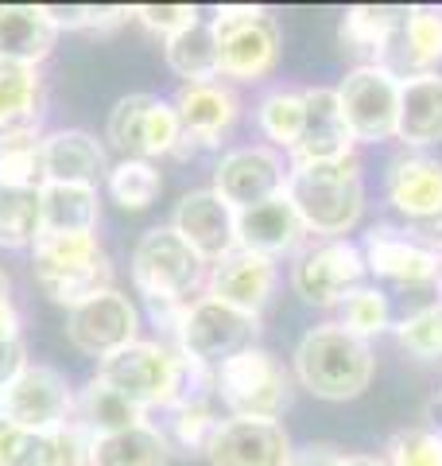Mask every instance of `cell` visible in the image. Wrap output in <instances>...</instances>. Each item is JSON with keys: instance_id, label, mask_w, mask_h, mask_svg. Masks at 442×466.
Wrapping results in <instances>:
<instances>
[{"instance_id": "obj_1", "label": "cell", "mask_w": 442, "mask_h": 466, "mask_svg": "<svg viewBox=\"0 0 442 466\" xmlns=\"http://www.w3.org/2000/svg\"><path fill=\"white\" fill-rule=\"evenodd\" d=\"M295 214L311 233L337 241L365 214V175L357 156L326 159V164H291L287 191Z\"/></svg>"}, {"instance_id": "obj_2", "label": "cell", "mask_w": 442, "mask_h": 466, "mask_svg": "<svg viewBox=\"0 0 442 466\" xmlns=\"http://www.w3.org/2000/svg\"><path fill=\"white\" fill-rule=\"evenodd\" d=\"M373 346L342 323H318L295 346V381L318 400H357L373 385Z\"/></svg>"}, {"instance_id": "obj_3", "label": "cell", "mask_w": 442, "mask_h": 466, "mask_svg": "<svg viewBox=\"0 0 442 466\" xmlns=\"http://www.w3.org/2000/svg\"><path fill=\"white\" fill-rule=\"evenodd\" d=\"M132 284L152 303L156 319L175 330V319L186 308V296L206 284V260L171 226H152L132 249Z\"/></svg>"}, {"instance_id": "obj_4", "label": "cell", "mask_w": 442, "mask_h": 466, "mask_svg": "<svg viewBox=\"0 0 442 466\" xmlns=\"http://www.w3.org/2000/svg\"><path fill=\"white\" fill-rule=\"evenodd\" d=\"M32 272L39 291L58 308H78L113 288V265L97 233H39Z\"/></svg>"}, {"instance_id": "obj_5", "label": "cell", "mask_w": 442, "mask_h": 466, "mask_svg": "<svg viewBox=\"0 0 442 466\" xmlns=\"http://www.w3.org/2000/svg\"><path fill=\"white\" fill-rule=\"evenodd\" d=\"M97 377L116 389L140 412L152 408H175L186 392V358L167 342H128L125 350L97 361Z\"/></svg>"}, {"instance_id": "obj_6", "label": "cell", "mask_w": 442, "mask_h": 466, "mask_svg": "<svg viewBox=\"0 0 442 466\" xmlns=\"http://www.w3.org/2000/svg\"><path fill=\"white\" fill-rule=\"evenodd\" d=\"M217 43V78L256 82L272 75L279 63V24L268 8L256 5H221L210 20Z\"/></svg>"}, {"instance_id": "obj_7", "label": "cell", "mask_w": 442, "mask_h": 466, "mask_svg": "<svg viewBox=\"0 0 442 466\" xmlns=\"http://www.w3.org/2000/svg\"><path fill=\"white\" fill-rule=\"evenodd\" d=\"M214 392L241 420H279L291 404V373L264 346H248L214 370Z\"/></svg>"}, {"instance_id": "obj_8", "label": "cell", "mask_w": 442, "mask_h": 466, "mask_svg": "<svg viewBox=\"0 0 442 466\" xmlns=\"http://www.w3.org/2000/svg\"><path fill=\"white\" fill-rule=\"evenodd\" d=\"M388 207L400 214L407 238L431 253H442V159L400 156L385 179Z\"/></svg>"}, {"instance_id": "obj_9", "label": "cell", "mask_w": 442, "mask_h": 466, "mask_svg": "<svg viewBox=\"0 0 442 466\" xmlns=\"http://www.w3.org/2000/svg\"><path fill=\"white\" fill-rule=\"evenodd\" d=\"M256 330H260L256 315H245L237 308H229V303L202 296L195 303H186L179 319H175V346H179L183 358L217 370L226 358L253 346Z\"/></svg>"}, {"instance_id": "obj_10", "label": "cell", "mask_w": 442, "mask_h": 466, "mask_svg": "<svg viewBox=\"0 0 442 466\" xmlns=\"http://www.w3.org/2000/svg\"><path fill=\"white\" fill-rule=\"evenodd\" d=\"M342 116L353 133V144H380L396 137L400 121V78L380 63H361L337 86Z\"/></svg>"}, {"instance_id": "obj_11", "label": "cell", "mask_w": 442, "mask_h": 466, "mask_svg": "<svg viewBox=\"0 0 442 466\" xmlns=\"http://www.w3.org/2000/svg\"><path fill=\"white\" fill-rule=\"evenodd\" d=\"M74 404L78 397L70 392V381L51 366H27L0 389V420L32 431H58L74 424Z\"/></svg>"}, {"instance_id": "obj_12", "label": "cell", "mask_w": 442, "mask_h": 466, "mask_svg": "<svg viewBox=\"0 0 442 466\" xmlns=\"http://www.w3.org/2000/svg\"><path fill=\"white\" fill-rule=\"evenodd\" d=\"M365 276V253L346 238L318 241L291 265V288L295 296L311 308H337L346 303L353 288H361Z\"/></svg>"}, {"instance_id": "obj_13", "label": "cell", "mask_w": 442, "mask_h": 466, "mask_svg": "<svg viewBox=\"0 0 442 466\" xmlns=\"http://www.w3.org/2000/svg\"><path fill=\"white\" fill-rule=\"evenodd\" d=\"M287 171L291 164L284 159V152L268 148V144H241V148H233L217 159L214 191L233 210H248V207H260V202L284 195Z\"/></svg>"}, {"instance_id": "obj_14", "label": "cell", "mask_w": 442, "mask_h": 466, "mask_svg": "<svg viewBox=\"0 0 442 466\" xmlns=\"http://www.w3.org/2000/svg\"><path fill=\"white\" fill-rule=\"evenodd\" d=\"M140 330V311L128 296H121L116 288L101 291V296L78 303L66 315V339L74 350L90 358H109L116 350H125L128 342H136Z\"/></svg>"}, {"instance_id": "obj_15", "label": "cell", "mask_w": 442, "mask_h": 466, "mask_svg": "<svg viewBox=\"0 0 442 466\" xmlns=\"http://www.w3.org/2000/svg\"><path fill=\"white\" fill-rule=\"evenodd\" d=\"M171 229L195 249L206 265H217L237 249V210L214 187L186 191L171 214Z\"/></svg>"}, {"instance_id": "obj_16", "label": "cell", "mask_w": 442, "mask_h": 466, "mask_svg": "<svg viewBox=\"0 0 442 466\" xmlns=\"http://www.w3.org/2000/svg\"><path fill=\"white\" fill-rule=\"evenodd\" d=\"M295 447L279 420H221L206 462L210 466H291Z\"/></svg>"}, {"instance_id": "obj_17", "label": "cell", "mask_w": 442, "mask_h": 466, "mask_svg": "<svg viewBox=\"0 0 442 466\" xmlns=\"http://www.w3.org/2000/svg\"><path fill=\"white\" fill-rule=\"evenodd\" d=\"M276 284H279V268H276L272 257L233 249L226 260H217V265L210 268V276H206V296L260 319V311L268 308Z\"/></svg>"}, {"instance_id": "obj_18", "label": "cell", "mask_w": 442, "mask_h": 466, "mask_svg": "<svg viewBox=\"0 0 442 466\" xmlns=\"http://www.w3.org/2000/svg\"><path fill=\"white\" fill-rule=\"evenodd\" d=\"M0 466H90V435L78 424L32 431L0 420Z\"/></svg>"}, {"instance_id": "obj_19", "label": "cell", "mask_w": 442, "mask_h": 466, "mask_svg": "<svg viewBox=\"0 0 442 466\" xmlns=\"http://www.w3.org/2000/svg\"><path fill=\"white\" fill-rule=\"evenodd\" d=\"M303 106H306V121L299 144H295V164H326V159L353 156V133L342 116L337 90L311 86V90H303Z\"/></svg>"}, {"instance_id": "obj_20", "label": "cell", "mask_w": 442, "mask_h": 466, "mask_svg": "<svg viewBox=\"0 0 442 466\" xmlns=\"http://www.w3.org/2000/svg\"><path fill=\"white\" fill-rule=\"evenodd\" d=\"M365 268L404 288H427L438 280V253L423 249L392 226H377L365 238Z\"/></svg>"}, {"instance_id": "obj_21", "label": "cell", "mask_w": 442, "mask_h": 466, "mask_svg": "<svg viewBox=\"0 0 442 466\" xmlns=\"http://www.w3.org/2000/svg\"><path fill=\"white\" fill-rule=\"evenodd\" d=\"M175 113H179V125L183 133H190L195 140H202L206 148H217L221 137L237 125L241 116V101L237 94L229 90L226 82H195V86H183L175 94Z\"/></svg>"}, {"instance_id": "obj_22", "label": "cell", "mask_w": 442, "mask_h": 466, "mask_svg": "<svg viewBox=\"0 0 442 466\" xmlns=\"http://www.w3.org/2000/svg\"><path fill=\"white\" fill-rule=\"evenodd\" d=\"M303 218L295 214L291 198L287 195H276L260 207H248V210H237V249H248V253H260V257H284L291 253L295 245L303 241Z\"/></svg>"}, {"instance_id": "obj_23", "label": "cell", "mask_w": 442, "mask_h": 466, "mask_svg": "<svg viewBox=\"0 0 442 466\" xmlns=\"http://www.w3.org/2000/svg\"><path fill=\"white\" fill-rule=\"evenodd\" d=\"M55 43L58 27L47 16V5H0V63L39 70Z\"/></svg>"}, {"instance_id": "obj_24", "label": "cell", "mask_w": 442, "mask_h": 466, "mask_svg": "<svg viewBox=\"0 0 442 466\" xmlns=\"http://www.w3.org/2000/svg\"><path fill=\"white\" fill-rule=\"evenodd\" d=\"M105 171V148L82 128H58L43 137V183L97 187Z\"/></svg>"}, {"instance_id": "obj_25", "label": "cell", "mask_w": 442, "mask_h": 466, "mask_svg": "<svg viewBox=\"0 0 442 466\" xmlns=\"http://www.w3.org/2000/svg\"><path fill=\"white\" fill-rule=\"evenodd\" d=\"M396 137L407 148H431L442 144V75H411L400 78V121Z\"/></svg>"}, {"instance_id": "obj_26", "label": "cell", "mask_w": 442, "mask_h": 466, "mask_svg": "<svg viewBox=\"0 0 442 466\" xmlns=\"http://www.w3.org/2000/svg\"><path fill=\"white\" fill-rule=\"evenodd\" d=\"M438 63H442V12L423 8V5L407 8L400 39H396L385 66L396 78H400V70L407 66V78H411V75H431Z\"/></svg>"}, {"instance_id": "obj_27", "label": "cell", "mask_w": 442, "mask_h": 466, "mask_svg": "<svg viewBox=\"0 0 442 466\" xmlns=\"http://www.w3.org/2000/svg\"><path fill=\"white\" fill-rule=\"evenodd\" d=\"M97 222V187L39 183V233H94Z\"/></svg>"}, {"instance_id": "obj_28", "label": "cell", "mask_w": 442, "mask_h": 466, "mask_svg": "<svg viewBox=\"0 0 442 466\" xmlns=\"http://www.w3.org/2000/svg\"><path fill=\"white\" fill-rule=\"evenodd\" d=\"M404 12L407 8H388V5H353L342 20V43L349 51L368 55V63H388V55L400 39L404 27Z\"/></svg>"}, {"instance_id": "obj_29", "label": "cell", "mask_w": 442, "mask_h": 466, "mask_svg": "<svg viewBox=\"0 0 442 466\" xmlns=\"http://www.w3.org/2000/svg\"><path fill=\"white\" fill-rule=\"evenodd\" d=\"M171 447L156 424H136L116 435L90 440V466H167Z\"/></svg>"}, {"instance_id": "obj_30", "label": "cell", "mask_w": 442, "mask_h": 466, "mask_svg": "<svg viewBox=\"0 0 442 466\" xmlns=\"http://www.w3.org/2000/svg\"><path fill=\"white\" fill-rule=\"evenodd\" d=\"M74 416H78L74 424L90 435V440H101V435H116V431H128V428L144 424L140 408L128 404L121 392L109 389L101 377H94V381L82 389L78 404H74Z\"/></svg>"}, {"instance_id": "obj_31", "label": "cell", "mask_w": 442, "mask_h": 466, "mask_svg": "<svg viewBox=\"0 0 442 466\" xmlns=\"http://www.w3.org/2000/svg\"><path fill=\"white\" fill-rule=\"evenodd\" d=\"M164 58L175 75L183 78V86H195V82H214L217 78V43L210 24H195L179 32L175 39L164 43Z\"/></svg>"}, {"instance_id": "obj_32", "label": "cell", "mask_w": 442, "mask_h": 466, "mask_svg": "<svg viewBox=\"0 0 442 466\" xmlns=\"http://www.w3.org/2000/svg\"><path fill=\"white\" fill-rule=\"evenodd\" d=\"M43 183V137L39 125H20L0 133V187Z\"/></svg>"}, {"instance_id": "obj_33", "label": "cell", "mask_w": 442, "mask_h": 466, "mask_svg": "<svg viewBox=\"0 0 442 466\" xmlns=\"http://www.w3.org/2000/svg\"><path fill=\"white\" fill-rule=\"evenodd\" d=\"M167 412H171L167 428H164L167 447H179L183 455H206L210 443H214V435H217V428H221L210 397H186L175 408H167Z\"/></svg>"}, {"instance_id": "obj_34", "label": "cell", "mask_w": 442, "mask_h": 466, "mask_svg": "<svg viewBox=\"0 0 442 466\" xmlns=\"http://www.w3.org/2000/svg\"><path fill=\"white\" fill-rule=\"evenodd\" d=\"M43 78L35 66H8L0 63V133L20 125H39Z\"/></svg>"}, {"instance_id": "obj_35", "label": "cell", "mask_w": 442, "mask_h": 466, "mask_svg": "<svg viewBox=\"0 0 442 466\" xmlns=\"http://www.w3.org/2000/svg\"><path fill=\"white\" fill-rule=\"evenodd\" d=\"M39 241V187H0V249Z\"/></svg>"}, {"instance_id": "obj_36", "label": "cell", "mask_w": 442, "mask_h": 466, "mask_svg": "<svg viewBox=\"0 0 442 466\" xmlns=\"http://www.w3.org/2000/svg\"><path fill=\"white\" fill-rule=\"evenodd\" d=\"M303 121H306V106H303V90H272L268 97L256 106V125L268 137V148H287L295 152V144L303 137Z\"/></svg>"}, {"instance_id": "obj_37", "label": "cell", "mask_w": 442, "mask_h": 466, "mask_svg": "<svg viewBox=\"0 0 442 466\" xmlns=\"http://www.w3.org/2000/svg\"><path fill=\"white\" fill-rule=\"evenodd\" d=\"M164 191V179L152 159H121L113 171H109V195L121 210H147L152 202Z\"/></svg>"}, {"instance_id": "obj_38", "label": "cell", "mask_w": 442, "mask_h": 466, "mask_svg": "<svg viewBox=\"0 0 442 466\" xmlns=\"http://www.w3.org/2000/svg\"><path fill=\"white\" fill-rule=\"evenodd\" d=\"M342 327L357 339H373V334L392 330V303L380 288H353L342 303Z\"/></svg>"}, {"instance_id": "obj_39", "label": "cell", "mask_w": 442, "mask_h": 466, "mask_svg": "<svg viewBox=\"0 0 442 466\" xmlns=\"http://www.w3.org/2000/svg\"><path fill=\"white\" fill-rule=\"evenodd\" d=\"M156 94H128L113 106L109 113V125H105V137L116 152H125V159H140L144 152V116L152 109Z\"/></svg>"}, {"instance_id": "obj_40", "label": "cell", "mask_w": 442, "mask_h": 466, "mask_svg": "<svg viewBox=\"0 0 442 466\" xmlns=\"http://www.w3.org/2000/svg\"><path fill=\"white\" fill-rule=\"evenodd\" d=\"M392 334L411 358H419V361L442 358V303L411 311L407 319H400V323L392 327Z\"/></svg>"}, {"instance_id": "obj_41", "label": "cell", "mask_w": 442, "mask_h": 466, "mask_svg": "<svg viewBox=\"0 0 442 466\" xmlns=\"http://www.w3.org/2000/svg\"><path fill=\"white\" fill-rule=\"evenodd\" d=\"M388 466H442V428H404L388 440Z\"/></svg>"}, {"instance_id": "obj_42", "label": "cell", "mask_w": 442, "mask_h": 466, "mask_svg": "<svg viewBox=\"0 0 442 466\" xmlns=\"http://www.w3.org/2000/svg\"><path fill=\"white\" fill-rule=\"evenodd\" d=\"M179 133H183V125H179V113H175V106H171V101H164V97H156L152 109H147V116H144V152H140V159L171 156Z\"/></svg>"}, {"instance_id": "obj_43", "label": "cell", "mask_w": 442, "mask_h": 466, "mask_svg": "<svg viewBox=\"0 0 442 466\" xmlns=\"http://www.w3.org/2000/svg\"><path fill=\"white\" fill-rule=\"evenodd\" d=\"M132 20H140L147 32L159 39H175L179 32L198 24V8L195 5H136L132 8Z\"/></svg>"}, {"instance_id": "obj_44", "label": "cell", "mask_w": 442, "mask_h": 466, "mask_svg": "<svg viewBox=\"0 0 442 466\" xmlns=\"http://www.w3.org/2000/svg\"><path fill=\"white\" fill-rule=\"evenodd\" d=\"M0 342H20V311L12 303V284L5 268H0Z\"/></svg>"}, {"instance_id": "obj_45", "label": "cell", "mask_w": 442, "mask_h": 466, "mask_svg": "<svg viewBox=\"0 0 442 466\" xmlns=\"http://www.w3.org/2000/svg\"><path fill=\"white\" fill-rule=\"evenodd\" d=\"M342 462H346V455L334 443H311L291 455V466H342Z\"/></svg>"}, {"instance_id": "obj_46", "label": "cell", "mask_w": 442, "mask_h": 466, "mask_svg": "<svg viewBox=\"0 0 442 466\" xmlns=\"http://www.w3.org/2000/svg\"><path fill=\"white\" fill-rule=\"evenodd\" d=\"M24 366H27L24 342H0V389H5Z\"/></svg>"}, {"instance_id": "obj_47", "label": "cell", "mask_w": 442, "mask_h": 466, "mask_svg": "<svg viewBox=\"0 0 442 466\" xmlns=\"http://www.w3.org/2000/svg\"><path fill=\"white\" fill-rule=\"evenodd\" d=\"M342 466H388L385 459H373V455H346Z\"/></svg>"}, {"instance_id": "obj_48", "label": "cell", "mask_w": 442, "mask_h": 466, "mask_svg": "<svg viewBox=\"0 0 442 466\" xmlns=\"http://www.w3.org/2000/svg\"><path fill=\"white\" fill-rule=\"evenodd\" d=\"M438 288H442V253H438V280H435Z\"/></svg>"}]
</instances>
